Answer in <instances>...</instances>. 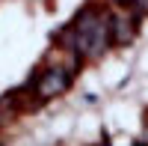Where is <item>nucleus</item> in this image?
Wrapping results in <instances>:
<instances>
[{
  "instance_id": "f257e3e1",
  "label": "nucleus",
  "mask_w": 148,
  "mask_h": 146,
  "mask_svg": "<svg viewBox=\"0 0 148 146\" xmlns=\"http://www.w3.org/2000/svg\"><path fill=\"white\" fill-rule=\"evenodd\" d=\"M110 42H113L110 18L104 12H95V9H86L74 21V27H68L62 33V45L77 57H101L110 48Z\"/></svg>"
},
{
  "instance_id": "f03ea898",
  "label": "nucleus",
  "mask_w": 148,
  "mask_h": 146,
  "mask_svg": "<svg viewBox=\"0 0 148 146\" xmlns=\"http://www.w3.org/2000/svg\"><path fill=\"white\" fill-rule=\"evenodd\" d=\"M68 83H71V72L65 66H59V63H51L39 78H36V99H42V102L53 99V95L68 90Z\"/></svg>"
},
{
  "instance_id": "7ed1b4c3",
  "label": "nucleus",
  "mask_w": 148,
  "mask_h": 146,
  "mask_svg": "<svg viewBox=\"0 0 148 146\" xmlns=\"http://www.w3.org/2000/svg\"><path fill=\"white\" fill-rule=\"evenodd\" d=\"M110 33H113V42H130L136 33V15L127 9H116L110 18Z\"/></svg>"
},
{
  "instance_id": "20e7f679",
  "label": "nucleus",
  "mask_w": 148,
  "mask_h": 146,
  "mask_svg": "<svg viewBox=\"0 0 148 146\" xmlns=\"http://www.w3.org/2000/svg\"><path fill=\"white\" fill-rule=\"evenodd\" d=\"M133 6H136V12L142 15V12H148V0H133Z\"/></svg>"
},
{
  "instance_id": "39448f33",
  "label": "nucleus",
  "mask_w": 148,
  "mask_h": 146,
  "mask_svg": "<svg viewBox=\"0 0 148 146\" xmlns=\"http://www.w3.org/2000/svg\"><path fill=\"white\" fill-rule=\"evenodd\" d=\"M110 3H113L116 9H121V6H125V3H127V0H110Z\"/></svg>"
}]
</instances>
